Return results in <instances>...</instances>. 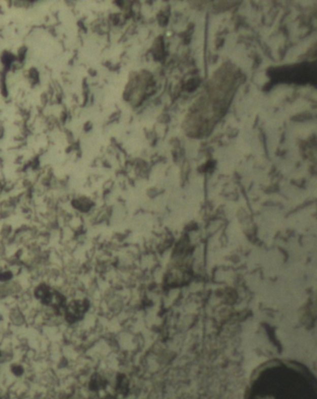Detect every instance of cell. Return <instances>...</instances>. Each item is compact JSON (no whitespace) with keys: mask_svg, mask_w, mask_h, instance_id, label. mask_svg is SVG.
<instances>
[{"mask_svg":"<svg viewBox=\"0 0 317 399\" xmlns=\"http://www.w3.org/2000/svg\"><path fill=\"white\" fill-rule=\"evenodd\" d=\"M243 399H317L315 375L297 361H267L252 373Z\"/></svg>","mask_w":317,"mask_h":399,"instance_id":"1","label":"cell"},{"mask_svg":"<svg viewBox=\"0 0 317 399\" xmlns=\"http://www.w3.org/2000/svg\"><path fill=\"white\" fill-rule=\"evenodd\" d=\"M88 303L87 300H75L71 303L66 305L65 315L66 321L69 323H76L82 319L85 312L88 310Z\"/></svg>","mask_w":317,"mask_h":399,"instance_id":"2","label":"cell"},{"mask_svg":"<svg viewBox=\"0 0 317 399\" xmlns=\"http://www.w3.org/2000/svg\"><path fill=\"white\" fill-rule=\"evenodd\" d=\"M12 372H14V374L17 375V376H20V375H22L23 369H22V367H21V366H15L13 367Z\"/></svg>","mask_w":317,"mask_h":399,"instance_id":"3","label":"cell"}]
</instances>
